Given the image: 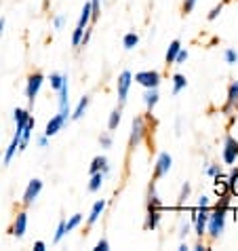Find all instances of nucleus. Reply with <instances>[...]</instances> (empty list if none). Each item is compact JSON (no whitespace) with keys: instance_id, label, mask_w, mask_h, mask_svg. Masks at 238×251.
<instances>
[{"instance_id":"obj_7","label":"nucleus","mask_w":238,"mask_h":251,"mask_svg":"<svg viewBox=\"0 0 238 251\" xmlns=\"http://www.w3.org/2000/svg\"><path fill=\"white\" fill-rule=\"evenodd\" d=\"M192 220H194V226H196V234L202 236V234H205V230H207V220H209L207 207H200V211H196L192 215Z\"/></svg>"},{"instance_id":"obj_20","label":"nucleus","mask_w":238,"mask_h":251,"mask_svg":"<svg viewBox=\"0 0 238 251\" xmlns=\"http://www.w3.org/2000/svg\"><path fill=\"white\" fill-rule=\"evenodd\" d=\"M156 103H158V91L156 89H148V93H145V106L152 110Z\"/></svg>"},{"instance_id":"obj_14","label":"nucleus","mask_w":238,"mask_h":251,"mask_svg":"<svg viewBox=\"0 0 238 251\" xmlns=\"http://www.w3.org/2000/svg\"><path fill=\"white\" fill-rule=\"evenodd\" d=\"M103 207H106V201H97V203L93 205V209H91V215H89V226L95 224L97 220H99V215L103 211Z\"/></svg>"},{"instance_id":"obj_44","label":"nucleus","mask_w":238,"mask_h":251,"mask_svg":"<svg viewBox=\"0 0 238 251\" xmlns=\"http://www.w3.org/2000/svg\"><path fill=\"white\" fill-rule=\"evenodd\" d=\"M2 27H4V19H0V34H2Z\"/></svg>"},{"instance_id":"obj_42","label":"nucleus","mask_w":238,"mask_h":251,"mask_svg":"<svg viewBox=\"0 0 238 251\" xmlns=\"http://www.w3.org/2000/svg\"><path fill=\"white\" fill-rule=\"evenodd\" d=\"M34 249H36V251H45V243H43V241H38L36 245H34Z\"/></svg>"},{"instance_id":"obj_34","label":"nucleus","mask_w":238,"mask_h":251,"mask_svg":"<svg viewBox=\"0 0 238 251\" xmlns=\"http://www.w3.org/2000/svg\"><path fill=\"white\" fill-rule=\"evenodd\" d=\"M186 59H188V51H184V49H179V53H177V57H175L173 64H184Z\"/></svg>"},{"instance_id":"obj_29","label":"nucleus","mask_w":238,"mask_h":251,"mask_svg":"<svg viewBox=\"0 0 238 251\" xmlns=\"http://www.w3.org/2000/svg\"><path fill=\"white\" fill-rule=\"evenodd\" d=\"M80 220H82V215H80V213L72 215V220H70V222H66V232H70V230H74L76 226L80 224Z\"/></svg>"},{"instance_id":"obj_2","label":"nucleus","mask_w":238,"mask_h":251,"mask_svg":"<svg viewBox=\"0 0 238 251\" xmlns=\"http://www.w3.org/2000/svg\"><path fill=\"white\" fill-rule=\"evenodd\" d=\"M135 82H139L145 89H156L160 85V74L156 70H148V72H139L135 74Z\"/></svg>"},{"instance_id":"obj_6","label":"nucleus","mask_w":238,"mask_h":251,"mask_svg":"<svg viewBox=\"0 0 238 251\" xmlns=\"http://www.w3.org/2000/svg\"><path fill=\"white\" fill-rule=\"evenodd\" d=\"M40 190H43V182H40V179H32L24 192V205H32L34 199L40 194Z\"/></svg>"},{"instance_id":"obj_3","label":"nucleus","mask_w":238,"mask_h":251,"mask_svg":"<svg viewBox=\"0 0 238 251\" xmlns=\"http://www.w3.org/2000/svg\"><path fill=\"white\" fill-rule=\"evenodd\" d=\"M43 74H32L30 78H27V89H25V97H27V103L34 106V100H36V95L40 91V85H43Z\"/></svg>"},{"instance_id":"obj_16","label":"nucleus","mask_w":238,"mask_h":251,"mask_svg":"<svg viewBox=\"0 0 238 251\" xmlns=\"http://www.w3.org/2000/svg\"><path fill=\"white\" fill-rule=\"evenodd\" d=\"M186 85H188L186 76L175 74V76H173V95H179V93H181V89H186Z\"/></svg>"},{"instance_id":"obj_39","label":"nucleus","mask_w":238,"mask_h":251,"mask_svg":"<svg viewBox=\"0 0 238 251\" xmlns=\"http://www.w3.org/2000/svg\"><path fill=\"white\" fill-rule=\"evenodd\" d=\"M181 236H188V234H190V224H184V226H181V232H179Z\"/></svg>"},{"instance_id":"obj_41","label":"nucleus","mask_w":238,"mask_h":251,"mask_svg":"<svg viewBox=\"0 0 238 251\" xmlns=\"http://www.w3.org/2000/svg\"><path fill=\"white\" fill-rule=\"evenodd\" d=\"M61 25H64V17H61V15H59L57 19H55V27H57V30H59V27H61Z\"/></svg>"},{"instance_id":"obj_30","label":"nucleus","mask_w":238,"mask_h":251,"mask_svg":"<svg viewBox=\"0 0 238 251\" xmlns=\"http://www.w3.org/2000/svg\"><path fill=\"white\" fill-rule=\"evenodd\" d=\"M64 234H66V222H59V226H57V232H55L53 241H55V243H59L61 239H64Z\"/></svg>"},{"instance_id":"obj_38","label":"nucleus","mask_w":238,"mask_h":251,"mask_svg":"<svg viewBox=\"0 0 238 251\" xmlns=\"http://www.w3.org/2000/svg\"><path fill=\"white\" fill-rule=\"evenodd\" d=\"M99 142H101L103 148H110V146H112V137H110V135H101Z\"/></svg>"},{"instance_id":"obj_40","label":"nucleus","mask_w":238,"mask_h":251,"mask_svg":"<svg viewBox=\"0 0 238 251\" xmlns=\"http://www.w3.org/2000/svg\"><path fill=\"white\" fill-rule=\"evenodd\" d=\"M198 207H209V199L207 197H200L198 199Z\"/></svg>"},{"instance_id":"obj_28","label":"nucleus","mask_w":238,"mask_h":251,"mask_svg":"<svg viewBox=\"0 0 238 251\" xmlns=\"http://www.w3.org/2000/svg\"><path fill=\"white\" fill-rule=\"evenodd\" d=\"M82 34H85V27H76L74 34H72V45L74 47H80V40H82Z\"/></svg>"},{"instance_id":"obj_36","label":"nucleus","mask_w":238,"mask_h":251,"mask_svg":"<svg viewBox=\"0 0 238 251\" xmlns=\"http://www.w3.org/2000/svg\"><path fill=\"white\" fill-rule=\"evenodd\" d=\"M108 247H110V245H108V241H106V239H101V241L95 245V251H106Z\"/></svg>"},{"instance_id":"obj_23","label":"nucleus","mask_w":238,"mask_h":251,"mask_svg":"<svg viewBox=\"0 0 238 251\" xmlns=\"http://www.w3.org/2000/svg\"><path fill=\"white\" fill-rule=\"evenodd\" d=\"M87 106H89V97L85 95V97H82V100H80V103H78V106H76V110H74V114H72V118H80L82 114H85V110H87Z\"/></svg>"},{"instance_id":"obj_21","label":"nucleus","mask_w":238,"mask_h":251,"mask_svg":"<svg viewBox=\"0 0 238 251\" xmlns=\"http://www.w3.org/2000/svg\"><path fill=\"white\" fill-rule=\"evenodd\" d=\"M91 13H93L91 11V2H87L85 6H82V15H80V22H78L80 27H87V24L91 22Z\"/></svg>"},{"instance_id":"obj_33","label":"nucleus","mask_w":238,"mask_h":251,"mask_svg":"<svg viewBox=\"0 0 238 251\" xmlns=\"http://www.w3.org/2000/svg\"><path fill=\"white\" fill-rule=\"evenodd\" d=\"M207 173H209V176H213V177H219L221 176V167L219 165H211L207 169Z\"/></svg>"},{"instance_id":"obj_17","label":"nucleus","mask_w":238,"mask_h":251,"mask_svg":"<svg viewBox=\"0 0 238 251\" xmlns=\"http://www.w3.org/2000/svg\"><path fill=\"white\" fill-rule=\"evenodd\" d=\"M158 222H160V209H150L148 211V222H145V226H148L150 230H154L158 226Z\"/></svg>"},{"instance_id":"obj_37","label":"nucleus","mask_w":238,"mask_h":251,"mask_svg":"<svg viewBox=\"0 0 238 251\" xmlns=\"http://www.w3.org/2000/svg\"><path fill=\"white\" fill-rule=\"evenodd\" d=\"M221 9H223V4L215 6V9H213L211 13H209V19H211V22H213V19H215V17H217V15H219V13H221Z\"/></svg>"},{"instance_id":"obj_5","label":"nucleus","mask_w":238,"mask_h":251,"mask_svg":"<svg viewBox=\"0 0 238 251\" xmlns=\"http://www.w3.org/2000/svg\"><path fill=\"white\" fill-rule=\"evenodd\" d=\"M145 135V121H143V116H137L135 121H133V131H131V148H135V146L142 142Z\"/></svg>"},{"instance_id":"obj_10","label":"nucleus","mask_w":238,"mask_h":251,"mask_svg":"<svg viewBox=\"0 0 238 251\" xmlns=\"http://www.w3.org/2000/svg\"><path fill=\"white\" fill-rule=\"evenodd\" d=\"M64 125H66V118H64V116H61V114H57V116H53V118H51V121H48V123H47L45 135H47V137H51V135H55V133H57V131H59L61 127H64Z\"/></svg>"},{"instance_id":"obj_43","label":"nucleus","mask_w":238,"mask_h":251,"mask_svg":"<svg viewBox=\"0 0 238 251\" xmlns=\"http://www.w3.org/2000/svg\"><path fill=\"white\" fill-rule=\"evenodd\" d=\"M38 146H40V148H45V146H47V135H43L38 139Z\"/></svg>"},{"instance_id":"obj_35","label":"nucleus","mask_w":238,"mask_h":251,"mask_svg":"<svg viewBox=\"0 0 238 251\" xmlns=\"http://www.w3.org/2000/svg\"><path fill=\"white\" fill-rule=\"evenodd\" d=\"M194 4H196V0H186L184 6H181V11H184V15H188L192 9H194Z\"/></svg>"},{"instance_id":"obj_4","label":"nucleus","mask_w":238,"mask_h":251,"mask_svg":"<svg viewBox=\"0 0 238 251\" xmlns=\"http://www.w3.org/2000/svg\"><path fill=\"white\" fill-rule=\"evenodd\" d=\"M238 156V142L232 135H226V142H223V160L228 165H232Z\"/></svg>"},{"instance_id":"obj_26","label":"nucleus","mask_w":238,"mask_h":251,"mask_svg":"<svg viewBox=\"0 0 238 251\" xmlns=\"http://www.w3.org/2000/svg\"><path fill=\"white\" fill-rule=\"evenodd\" d=\"M122 43H124V49H133V47H135L137 43H139V36H137V34H127V36H124V40H122Z\"/></svg>"},{"instance_id":"obj_9","label":"nucleus","mask_w":238,"mask_h":251,"mask_svg":"<svg viewBox=\"0 0 238 251\" xmlns=\"http://www.w3.org/2000/svg\"><path fill=\"white\" fill-rule=\"evenodd\" d=\"M131 72H122L120 78H118V100L124 101L127 100V93H129V87H131Z\"/></svg>"},{"instance_id":"obj_27","label":"nucleus","mask_w":238,"mask_h":251,"mask_svg":"<svg viewBox=\"0 0 238 251\" xmlns=\"http://www.w3.org/2000/svg\"><path fill=\"white\" fill-rule=\"evenodd\" d=\"M215 192L219 194V197H228L230 190H228V182H219V177H217V184H215Z\"/></svg>"},{"instance_id":"obj_18","label":"nucleus","mask_w":238,"mask_h":251,"mask_svg":"<svg viewBox=\"0 0 238 251\" xmlns=\"http://www.w3.org/2000/svg\"><path fill=\"white\" fill-rule=\"evenodd\" d=\"M179 49H181V43H179V40H173L171 47H169V51H167V64H173L175 57H177V53H179Z\"/></svg>"},{"instance_id":"obj_19","label":"nucleus","mask_w":238,"mask_h":251,"mask_svg":"<svg viewBox=\"0 0 238 251\" xmlns=\"http://www.w3.org/2000/svg\"><path fill=\"white\" fill-rule=\"evenodd\" d=\"M101 182H103V173L101 171L93 173V177H91V182H89V190L91 192H97L101 188Z\"/></svg>"},{"instance_id":"obj_11","label":"nucleus","mask_w":238,"mask_h":251,"mask_svg":"<svg viewBox=\"0 0 238 251\" xmlns=\"http://www.w3.org/2000/svg\"><path fill=\"white\" fill-rule=\"evenodd\" d=\"M25 226H27V215L22 211V213H17V218H15V224H13L11 232L15 234V236H24V234H25Z\"/></svg>"},{"instance_id":"obj_32","label":"nucleus","mask_w":238,"mask_h":251,"mask_svg":"<svg viewBox=\"0 0 238 251\" xmlns=\"http://www.w3.org/2000/svg\"><path fill=\"white\" fill-rule=\"evenodd\" d=\"M236 59H238V53L232 51V49H228V51H226V61H228V64H236Z\"/></svg>"},{"instance_id":"obj_13","label":"nucleus","mask_w":238,"mask_h":251,"mask_svg":"<svg viewBox=\"0 0 238 251\" xmlns=\"http://www.w3.org/2000/svg\"><path fill=\"white\" fill-rule=\"evenodd\" d=\"M238 101V82H234V85H230V91H228V103H226V112H230V110L234 108V103Z\"/></svg>"},{"instance_id":"obj_8","label":"nucleus","mask_w":238,"mask_h":251,"mask_svg":"<svg viewBox=\"0 0 238 251\" xmlns=\"http://www.w3.org/2000/svg\"><path fill=\"white\" fill-rule=\"evenodd\" d=\"M171 156L167 154V152H163V154L158 156V160H156V171H154V177H163V176H167L169 173V169H171Z\"/></svg>"},{"instance_id":"obj_15","label":"nucleus","mask_w":238,"mask_h":251,"mask_svg":"<svg viewBox=\"0 0 238 251\" xmlns=\"http://www.w3.org/2000/svg\"><path fill=\"white\" fill-rule=\"evenodd\" d=\"M228 190L232 197H238V169H234L228 177Z\"/></svg>"},{"instance_id":"obj_24","label":"nucleus","mask_w":238,"mask_h":251,"mask_svg":"<svg viewBox=\"0 0 238 251\" xmlns=\"http://www.w3.org/2000/svg\"><path fill=\"white\" fill-rule=\"evenodd\" d=\"M108 165V160L103 158V156H97V158H93V163H91V173H97V171H101L103 167Z\"/></svg>"},{"instance_id":"obj_1","label":"nucleus","mask_w":238,"mask_h":251,"mask_svg":"<svg viewBox=\"0 0 238 251\" xmlns=\"http://www.w3.org/2000/svg\"><path fill=\"white\" fill-rule=\"evenodd\" d=\"M223 224H226V211H223V209H215L213 213H209L205 232L211 234V239H219L223 232Z\"/></svg>"},{"instance_id":"obj_22","label":"nucleus","mask_w":238,"mask_h":251,"mask_svg":"<svg viewBox=\"0 0 238 251\" xmlns=\"http://www.w3.org/2000/svg\"><path fill=\"white\" fill-rule=\"evenodd\" d=\"M120 114H122V110H120V108L112 110L110 121H108V127H110V129H116V127H118V123H120Z\"/></svg>"},{"instance_id":"obj_31","label":"nucleus","mask_w":238,"mask_h":251,"mask_svg":"<svg viewBox=\"0 0 238 251\" xmlns=\"http://www.w3.org/2000/svg\"><path fill=\"white\" fill-rule=\"evenodd\" d=\"M190 197V184H184V188H181V194H179V205H184V201Z\"/></svg>"},{"instance_id":"obj_12","label":"nucleus","mask_w":238,"mask_h":251,"mask_svg":"<svg viewBox=\"0 0 238 251\" xmlns=\"http://www.w3.org/2000/svg\"><path fill=\"white\" fill-rule=\"evenodd\" d=\"M19 142H22V137H19L17 133L13 135V142H11V146L6 148V152H4V165H9L11 160H13V154L17 152V148H19Z\"/></svg>"},{"instance_id":"obj_25","label":"nucleus","mask_w":238,"mask_h":251,"mask_svg":"<svg viewBox=\"0 0 238 251\" xmlns=\"http://www.w3.org/2000/svg\"><path fill=\"white\" fill-rule=\"evenodd\" d=\"M64 80H66V74H51V87L55 91H59L61 85H64Z\"/></svg>"}]
</instances>
